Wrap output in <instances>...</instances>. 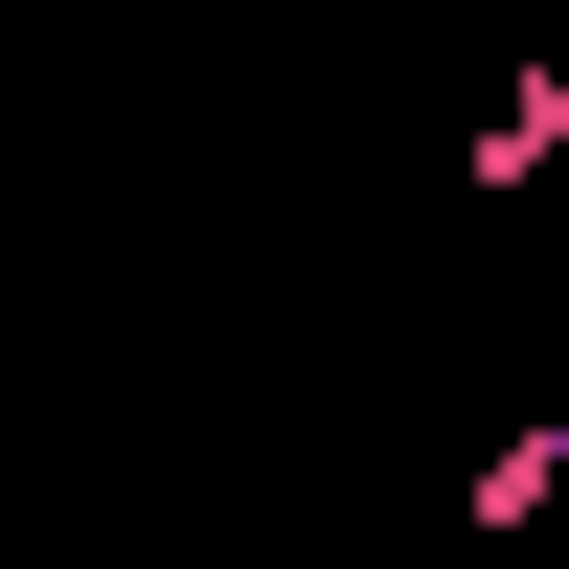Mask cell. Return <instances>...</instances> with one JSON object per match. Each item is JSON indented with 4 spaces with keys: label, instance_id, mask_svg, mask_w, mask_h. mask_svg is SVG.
Wrapping results in <instances>:
<instances>
[{
    "label": "cell",
    "instance_id": "cell-1",
    "mask_svg": "<svg viewBox=\"0 0 569 569\" xmlns=\"http://www.w3.org/2000/svg\"><path fill=\"white\" fill-rule=\"evenodd\" d=\"M547 501H569V433H479V479H456V525L501 547V525H547Z\"/></svg>",
    "mask_w": 569,
    "mask_h": 569
},
{
    "label": "cell",
    "instance_id": "cell-2",
    "mask_svg": "<svg viewBox=\"0 0 569 569\" xmlns=\"http://www.w3.org/2000/svg\"><path fill=\"white\" fill-rule=\"evenodd\" d=\"M547 160H569V69H525V91L479 114V182H547Z\"/></svg>",
    "mask_w": 569,
    "mask_h": 569
}]
</instances>
